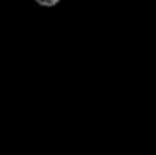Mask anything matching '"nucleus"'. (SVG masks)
I'll return each instance as SVG.
<instances>
[{
    "instance_id": "f257e3e1",
    "label": "nucleus",
    "mask_w": 156,
    "mask_h": 155,
    "mask_svg": "<svg viewBox=\"0 0 156 155\" xmlns=\"http://www.w3.org/2000/svg\"><path fill=\"white\" fill-rule=\"evenodd\" d=\"M35 2L42 7H55L60 0H35Z\"/></svg>"
}]
</instances>
